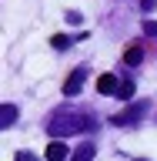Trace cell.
<instances>
[{"mask_svg": "<svg viewBox=\"0 0 157 161\" xmlns=\"http://www.w3.org/2000/svg\"><path fill=\"white\" fill-rule=\"evenodd\" d=\"M97 128V121L90 118H77V114H54L50 118V124H47V131L50 134H57V138H64V134H74V131H94Z\"/></svg>", "mask_w": 157, "mask_h": 161, "instance_id": "1", "label": "cell"}, {"mask_svg": "<svg viewBox=\"0 0 157 161\" xmlns=\"http://www.w3.org/2000/svg\"><path fill=\"white\" fill-rule=\"evenodd\" d=\"M84 77H87V70H84V67H80V70H74V74L64 80V94H67V97H77V94H80V87H84Z\"/></svg>", "mask_w": 157, "mask_h": 161, "instance_id": "2", "label": "cell"}, {"mask_svg": "<svg viewBox=\"0 0 157 161\" xmlns=\"http://www.w3.org/2000/svg\"><path fill=\"white\" fill-rule=\"evenodd\" d=\"M140 114H144V104H134L130 111H120L117 118H114V124H137Z\"/></svg>", "mask_w": 157, "mask_h": 161, "instance_id": "3", "label": "cell"}, {"mask_svg": "<svg viewBox=\"0 0 157 161\" xmlns=\"http://www.w3.org/2000/svg\"><path fill=\"white\" fill-rule=\"evenodd\" d=\"M117 87H120V84H117L114 74H100V77H97V91H100V94H117Z\"/></svg>", "mask_w": 157, "mask_h": 161, "instance_id": "4", "label": "cell"}, {"mask_svg": "<svg viewBox=\"0 0 157 161\" xmlns=\"http://www.w3.org/2000/svg\"><path fill=\"white\" fill-rule=\"evenodd\" d=\"M67 158H70V151H67L64 141H54V144L47 148V161H67Z\"/></svg>", "mask_w": 157, "mask_h": 161, "instance_id": "5", "label": "cell"}, {"mask_svg": "<svg viewBox=\"0 0 157 161\" xmlns=\"http://www.w3.org/2000/svg\"><path fill=\"white\" fill-rule=\"evenodd\" d=\"M17 121V104H3V111H0V128H10Z\"/></svg>", "mask_w": 157, "mask_h": 161, "instance_id": "6", "label": "cell"}, {"mask_svg": "<svg viewBox=\"0 0 157 161\" xmlns=\"http://www.w3.org/2000/svg\"><path fill=\"white\" fill-rule=\"evenodd\" d=\"M124 60H127V64H140V60H144V50H140V44H130V47L124 50Z\"/></svg>", "mask_w": 157, "mask_h": 161, "instance_id": "7", "label": "cell"}, {"mask_svg": "<svg viewBox=\"0 0 157 161\" xmlns=\"http://www.w3.org/2000/svg\"><path fill=\"white\" fill-rule=\"evenodd\" d=\"M90 158H94V144H90V141H84V144L74 151V158H70V161H90Z\"/></svg>", "mask_w": 157, "mask_h": 161, "instance_id": "8", "label": "cell"}, {"mask_svg": "<svg viewBox=\"0 0 157 161\" xmlns=\"http://www.w3.org/2000/svg\"><path fill=\"white\" fill-rule=\"evenodd\" d=\"M117 97H120V101L134 97V80H120V87H117Z\"/></svg>", "mask_w": 157, "mask_h": 161, "instance_id": "9", "label": "cell"}, {"mask_svg": "<svg viewBox=\"0 0 157 161\" xmlns=\"http://www.w3.org/2000/svg\"><path fill=\"white\" fill-rule=\"evenodd\" d=\"M50 47H57V50L70 47V37H64V34H57V37H50Z\"/></svg>", "mask_w": 157, "mask_h": 161, "instance_id": "10", "label": "cell"}, {"mask_svg": "<svg viewBox=\"0 0 157 161\" xmlns=\"http://www.w3.org/2000/svg\"><path fill=\"white\" fill-rule=\"evenodd\" d=\"M17 161H37V154L34 151H17Z\"/></svg>", "mask_w": 157, "mask_h": 161, "instance_id": "11", "label": "cell"}, {"mask_svg": "<svg viewBox=\"0 0 157 161\" xmlns=\"http://www.w3.org/2000/svg\"><path fill=\"white\" fill-rule=\"evenodd\" d=\"M144 34H147V37H157V24H154V20H147V24H144Z\"/></svg>", "mask_w": 157, "mask_h": 161, "instance_id": "12", "label": "cell"}, {"mask_svg": "<svg viewBox=\"0 0 157 161\" xmlns=\"http://www.w3.org/2000/svg\"><path fill=\"white\" fill-rule=\"evenodd\" d=\"M140 10L147 14V10H154V0H140Z\"/></svg>", "mask_w": 157, "mask_h": 161, "instance_id": "13", "label": "cell"}]
</instances>
